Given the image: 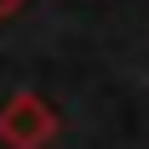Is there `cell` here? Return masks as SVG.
I'll use <instances>...</instances> for the list:
<instances>
[{
    "label": "cell",
    "mask_w": 149,
    "mask_h": 149,
    "mask_svg": "<svg viewBox=\"0 0 149 149\" xmlns=\"http://www.w3.org/2000/svg\"><path fill=\"white\" fill-rule=\"evenodd\" d=\"M46 126H52V115H40L35 97H17V103H12V115H0V132H6V138H17V143H35Z\"/></svg>",
    "instance_id": "1"
}]
</instances>
